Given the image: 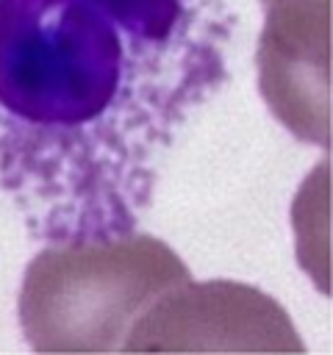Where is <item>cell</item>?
<instances>
[{"label": "cell", "instance_id": "cell-1", "mask_svg": "<svg viewBox=\"0 0 333 355\" xmlns=\"http://www.w3.org/2000/svg\"><path fill=\"white\" fill-rule=\"evenodd\" d=\"M222 0H0V197L53 236L130 230L225 80Z\"/></svg>", "mask_w": 333, "mask_h": 355}, {"label": "cell", "instance_id": "cell-2", "mask_svg": "<svg viewBox=\"0 0 333 355\" xmlns=\"http://www.w3.org/2000/svg\"><path fill=\"white\" fill-rule=\"evenodd\" d=\"M189 277L183 258L153 233L75 236L28 261L19 330L36 352H122L136 316Z\"/></svg>", "mask_w": 333, "mask_h": 355}, {"label": "cell", "instance_id": "cell-3", "mask_svg": "<svg viewBox=\"0 0 333 355\" xmlns=\"http://www.w3.org/2000/svg\"><path fill=\"white\" fill-rule=\"evenodd\" d=\"M122 352H305L289 311L241 280H183L130 324Z\"/></svg>", "mask_w": 333, "mask_h": 355}, {"label": "cell", "instance_id": "cell-4", "mask_svg": "<svg viewBox=\"0 0 333 355\" xmlns=\"http://www.w3.org/2000/svg\"><path fill=\"white\" fill-rule=\"evenodd\" d=\"M258 89L291 136L330 147V0H269Z\"/></svg>", "mask_w": 333, "mask_h": 355}, {"label": "cell", "instance_id": "cell-5", "mask_svg": "<svg viewBox=\"0 0 333 355\" xmlns=\"http://www.w3.org/2000/svg\"><path fill=\"white\" fill-rule=\"evenodd\" d=\"M266 3H269V0H264V6H266Z\"/></svg>", "mask_w": 333, "mask_h": 355}]
</instances>
